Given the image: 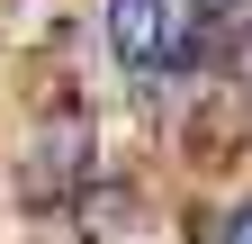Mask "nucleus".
<instances>
[{
	"label": "nucleus",
	"instance_id": "20e7f679",
	"mask_svg": "<svg viewBox=\"0 0 252 244\" xmlns=\"http://www.w3.org/2000/svg\"><path fill=\"white\" fill-rule=\"evenodd\" d=\"M207 244H252V208H234L225 226H207Z\"/></svg>",
	"mask_w": 252,
	"mask_h": 244
},
{
	"label": "nucleus",
	"instance_id": "f257e3e1",
	"mask_svg": "<svg viewBox=\"0 0 252 244\" xmlns=\"http://www.w3.org/2000/svg\"><path fill=\"white\" fill-rule=\"evenodd\" d=\"M81 172H90V118H81V109H63L54 127L27 136L18 190H27V208H36V199H72V190H81Z\"/></svg>",
	"mask_w": 252,
	"mask_h": 244
},
{
	"label": "nucleus",
	"instance_id": "f03ea898",
	"mask_svg": "<svg viewBox=\"0 0 252 244\" xmlns=\"http://www.w3.org/2000/svg\"><path fill=\"white\" fill-rule=\"evenodd\" d=\"M162 9H171V0H108V9H99V37H108V54L126 73L162 64Z\"/></svg>",
	"mask_w": 252,
	"mask_h": 244
},
{
	"label": "nucleus",
	"instance_id": "7ed1b4c3",
	"mask_svg": "<svg viewBox=\"0 0 252 244\" xmlns=\"http://www.w3.org/2000/svg\"><path fill=\"white\" fill-rule=\"evenodd\" d=\"M126 208H135L126 190H117V199H108V190H90V199H81V217H90L81 235H117V226H126Z\"/></svg>",
	"mask_w": 252,
	"mask_h": 244
}]
</instances>
